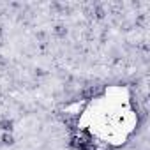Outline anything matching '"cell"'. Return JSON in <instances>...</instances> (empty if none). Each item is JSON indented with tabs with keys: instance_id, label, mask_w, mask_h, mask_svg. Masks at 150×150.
<instances>
[{
	"instance_id": "obj_1",
	"label": "cell",
	"mask_w": 150,
	"mask_h": 150,
	"mask_svg": "<svg viewBox=\"0 0 150 150\" xmlns=\"http://www.w3.org/2000/svg\"><path fill=\"white\" fill-rule=\"evenodd\" d=\"M0 129H2L4 132H11L14 129V122L11 118H4V120H0Z\"/></svg>"
},
{
	"instance_id": "obj_2",
	"label": "cell",
	"mask_w": 150,
	"mask_h": 150,
	"mask_svg": "<svg viewBox=\"0 0 150 150\" xmlns=\"http://www.w3.org/2000/svg\"><path fill=\"white\" fill-rule=\"evenodd\" d=\"M0 141H2V145L9 146V145H13V143H14V136H13L11 132H4V134H2V138H0Z\"/></svg>"
},
{
	"instance_id": "obj_3",
	"label": "cell",
	"mask_w": 150,
	"mask_h": 150,
	"mask_svg": "<svg viewBox=\"0 0 150 150\" xmlns=\"http://www.w3.org/2000/svg\"><path fill=\"white\" fill-rule=\"evenodd\" d=\"M94 14H96V18H99V20H103L104 18V9L101 7V6H96V9H94Z\"/></svg>"
},
{
	"instance_id": "obj_4",
	"label": "cell",
	"mask_w": 150,
	"mask_h": 150,
	"mask_svg": "<svg viewBox=\"0 0 150 150\" xmlns=\"http://www.w3.org/2000/svg\"><path fill=\"white\" fill-rule=\"evenodd\" d=\"M65 34H67V28H65V27H62V25L55 27V35H58V37H64Z\"/></svg>"
}]
</instances>
